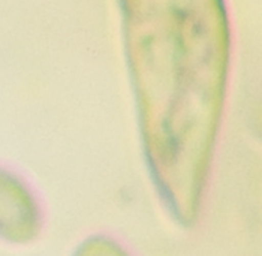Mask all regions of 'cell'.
I'll list each match as a JSON object with an SVG mask.
<instances>
[{"mask_svg": "<svg viewBox=\"0 0 262 256\" xmlns=\"http://www.w3.org/2000/svg\"><path fill=\"white\" fill-rule=\"evenodd\" d=\"M150 186L183 229L204 215L222 135L229 27L223 0H121Z\"/></svg>", "mask_w": 262, "mask_h": 256, "instance_id": "6da1fadb", "label": "cell"}, {"mask_svg": "<svg viewBox=\"0 0 262 256\" xmlns=\"http://www.w3.org/2000/svg\"><path fill=\"white\" fill-rule=\"evenodd\" d=\"M45 229V208L38 190L17 169L0 163V244L33 246Z\"/></svg>", "mask_w": 262, "mask_h": 256, "instance_id": "7a4b0ae2", "label": "cell"}, {"mask_svg": "<svg viewBox=\"0 0 262 256\" xmlns=\"http://www.w3.org/2000/svg\"><path fill=\"white\" fill-rule=\"evenodd\" d=\"M69 256H137L120 238L108 232H90L80 238Z\"/></svg>", "mask_w": 262, "mask_h": 256, "instance_id": "3957f363", "label": "cell"}]
</instances>
